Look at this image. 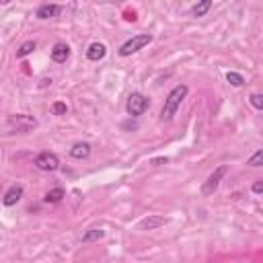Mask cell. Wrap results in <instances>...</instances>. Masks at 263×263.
I'll return each mask as SVG.
<instances>
[{
	"label": "cell",
	"instance_id": "7",
	"mask_svg": "<svg viewBox=\"0 0 263 263\" xmlns=\"http://www.w3.org/2000/svg\"><path fill=\"white\" fill-rule=\"evenodd\" d=\"M23 185H12V187H8L6 190V194H4V198H2V204L4 206H14V204H18L21 202V198H23Z\"/></svg>",
	"mask_w": 263,
	"mask_h": 263
},
{
	"label": "cell",
	"instance_id": "14",
	"mask_svg": "<svg viewBox=\"0 0 263 263\" xmlns=\"http://www.w3.org/2000/svg\"><path fill=\"white\" fill-rule=\"evenodd\" d=\"M62 200H64V190H62V187H56V190L48 192L46 198H44L46 204H58V202H62Z\"/></svg>",
	"mask_w": 263,
	"mask_h": 263
},
{
	"label": "cell",
	"instance_id": "11",
	"mask_svg": "<svg viewBox=\"0 0 263 263\" xmlns=\"http://www.w3.org/2000/svg\"><path fill=\"white\" fill-rule=\"evenodd\" d=\"M68 58H70V48L66 44H56L52 50V60L58 64H64Z\"/></svg>",
	"mask_w": 263,
	"mask_h": 263
},
{
	"label": "cell",
	"instance_id": "16",
	"mask_svg": "<svg viewBox=\"0 0 263 263\" xmlns=\"http://www.w3.org/2000/svg\"><path fill=\"white\" fill-rule=\"evenodd\" d=\"M37 48V44L35 42H25L21 48L16 50V58H25V56H29V54H33V50Z\"/></svg>",
	"mask_w": 263,
	"mask_h": 263
},
{
	"label": "cell",
	"instance_id": "3",
	"mask_svg": "<svg viewBox=\"0 0 263 263\" xmlns=\"http://www.w3.org/2000/svg\"><path fill=\"white\" fill-rule=\"evenodd\" d=\"M150 42H152V35H150V33H138V35H134L132 40H128L120 48V56H122V58H128V56H132V54L140 52L142 48H146Z\"/></svg>",
	"mask_w": 263,
	"mask_h": 263
},
{
	"label": "cell",
	"instance_id": "20",
	"mask_svg": "<svg viewBox=\"0 0 263 263\" xmlns=\"http://www.w3.org/2000/svg\"><path fill=\"white\" fill-rule=\"evenodd\" d=\"M251 105L255 107V109H263V95H261V92H253V95H251Z\"/></svg>",
	"mask_w": 263,
	"mask_h": 263
},
{
	"label": "cell",
	"instance_id": "22",
	"mask_svg": "<svg viewBox=\"0 0 263 263\" xmlns=\"http://www.w3.org/2000/svg\"><path fill=\"white\" fill-rule=\"evenodd\" d=\"M168 158L166 156H160V158H152V164H162V162H166Z\"/></svg>",
	"mask_w": 263,
	"mask_h": 263
},
{
	"label": "cell",
	"instance_id": "1",
	"mask_svg": "<svg viewBox=\"0 0 263 263\" xmlns=\"http://www.w3.org/2000/svg\"><path fill=\"white\" fill-rule=\"evenodd\" d=\"M187 92H190V88H187V84H177L171 92L166 95V99H164V105H162V111H160V118L164 120V122H171L173 118H175V114H177V109L181 107V103H183V99L187 97Z\"/></svg>",
	"mask_w": 263,
	"mask_h": 263
},
{
	"label": "cell",
	"instance_id": "15",
	"mask_svg": "<svg viewBox=\"0 0 263 263\" xmlns=\"http://www.w3.org/2000/svg\"><path fill=\"white\" fill-rule=\"evenodd\" d=\"M210 8H212V2H210V0H204V2H198V4L192 8V14H194V16H204Z\"/></svg>",
	"mask_w": 263,
	"mask_h": 263
},
{
	"label": "cell",
	"instance_id": "2",
	"mask_svg": "<svg viewBox=\"0 0 263 263\" xmlns=\"http://www.w3.org/2000/svg\"><path fill=\"white\" fill-rule=\"evenodd\" d=\"M148 107H150V99L146 95H142V92H132V95L128 97V101H126V109H128V114L132 118L144 116L148 111Z\"/></svg>",
	"mask_w": 263,
	"mask_h": 263
},
{
	"label": "cell",
	"instance_id": "19",
	"mask_svg": "<svg viewBox=\"0 0 263 263\" xmlns=\"http://www.w3.org/2000/svg\"><path fill=\"white\" fill-rule=\"evenodd\" d=\"M66 111H68V107H66V103H62V101H56V103L52 105V114H54V116H66Z\"/></svg>",
	"mask_w": 263,
	"mask_h": 263
},
{
	"label": "cell",
	"instance_id": "6",
	"mask_svg": "<svg viewBox=\"0 0 263 263\" xmlns=\"http://www.w3.org/2000/svg\"><path fill=\"white\" fill-rule=\"evenodd\" d=\"M35 166L44 173H54V171H58L60 168V158L54 152H48L46 150V152H40L35 156Z\"/></svg>",
	"mask_w": 263,
	"mask_h": 263
},
{
	"label": "cell",
	"instance_id": "9",
	"mask_svg": "<svg viewBox=\"0 0 263 263\" xmlns=\"http://www.w3.org/2000/svg\"><path fill=\"white\" fill-rule=\"evenodd\" d=\"M70 156L72 158H76V160H84L90 156V144L88 142H76V144H72L70 148Z\"/></svg>",
	"mask_w": 263,
	"mask_h": 263
},
{
	"label": "cell",
	"instance_id": "13",
	"mask_svg": "<svg viewBox=\"0 0 263 263\" xmlns=\"http://www.w3.org/2000/svg\"><path fill=\"white\" fill-rule=\"evenodd\" d=\"M105 236V230L101 228H88L84 234H82V242H97Z\"/></svg>",
	"mask_w": 263,
	"mask_h": 263
},
{
	"label": "cell",
	"instance_id": "12",
	"mask_svg": "<svg viewBox=\"0 0 263 263\" xmlns=\"http://www.w3.org/2000/svg\"><path fill=\"white\" fill-rule=\"evenodd\" d=\"M58 12H60V6H58V4H42L40 8H37L35 16L42 18V21H48V18L58 16Z\"/></svg>",
	"mask_w": 263,
	"mask_h": 263
},
{
	"label": "cell",
	"instance_id": "8",
	"mask_svg": "<svg viewBox=\"0 0 263 263\" xmlns=\"http://www.w3.org/2000/svg\"><path fill=\"white\" fill-rule=\"evenodd\" d=\"M166 224V218H162V216H156V214H150L148 218H144L138 226H140V230H156V228H160V226H164Z\"/></svg>",
	"mask_w": 263,
	"mask_h": 263
},
{
	"label": "cell",
	"instance_id": "5",
	"mask_svg": "<svg viewBox=\"0 0 263 263\" xmlns=\"http://www.w3.org/2000/svg\"><path fill=\"white\" fill-rule=\"evenodd\" d=\"M226 173H228V164H220V166H216L214 168V173L204 181V185H202V196H214V192L220 187V181L226 177Z\"/></svg>",
	"mask_w": 263,
	"mask_h": 263
},
{
	"label": "cell",
	"instance_id": "10",
	"mask_svg": "<svg viewBox=\"0 0 263 263\" xmlns=\"http://www.w3.org/2000/svg\"><path fill=\"white\" fill-rule=\"evenodd\" d=\"M105 54H107L105 44L95 42V44H90V46H88V50H86V58H88L90 62H99V60L105 58Z\"/></svg>",
	"mask_w": 263,
	"mask_h": 263
},
{
	"label": "cell",
	"instance_id": "17",
	"mask_svg": "<svg viewBox=\"0 0 263 263\" xmlns=\"http://www.w3.org/2000/svg\"><path fill=\"white\" fill-rule=\"evenodd\" d=\"M226 80L232 84V86H242V84H245V78H242V74H238V72H228L226 74Z\"/></svg>",
	"mask_w": 263,
	"mask_h": 263
},
{
	"label": "cell",
	"instance_id": "21",
	"mask_svg": "<svg viewBox=\"0 0 263 263\" xmlns=\"http://www.w3.org/2000/svg\"><path fill=\"white\" fill-rule=\"evenodd\" d=\"M261 192H263V181H255V185H253V194H255V196H261Z\"/></svg>",
	"mask_w": 263,
	"mask_h": 263
},
{
	"label": "cell",
	"instance_id": "18",
	"mask_svg": "<svg viewBox=\"0 0 263 263\" xmlns=\"http://www.w3.org/2000/svg\"><path fill=\"white\" fill-rule=\"evenodd\" d=\"M247 164H249V166H255V168L261 166V164H263V150H257V152L247 160Z\"/></svg>",
	"mask_w": 263,
	"mask_h": 263
},
{
	"label": "cell",
	"instance_id": "4",
	"mask_svg": "<svg viewBox=\"0 0 263 263\" xmlns=\"http://www.w3.org/2000/svg\"><path fill=\"white\" fill-rule=\"evenodd\" d=\"M8 128L21 132V134H29V132H33L37 126H40V122H37L33 116H25V114H16V116H8L6 120Z\"/></svg>",
	"mask_w": 263,
	"mask_h": 263
}]
</instances>
